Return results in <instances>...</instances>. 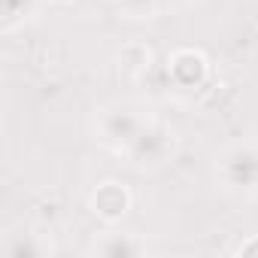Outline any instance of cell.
<instances>
[{"instance_id": "obj_5", "label": "cell", "mask_w": 258, "mask_h": 258, "mask_svg": "<svg viewBox=\"0 0 258 258\" xmlns=\"http://www.w3.org/2000/svg\"><path fill=\"white\" fill-rule=\"evenodd\" d=\"M170 76L179 82V85H185V88H191V85H198L204 76H207V58L201 55V52H191V49H182V52H176L173 58H170Z\"/></svg>"}, {"instance_id": "obj_2", "label": "cell", "mask_w": 258, "mask_h": 258, "mask_svg": "<svg viewBox=\"0 0 258 258\" xmlns=\"http://www.w3.org/2000/svg\"><path fill=\"white\" fill-rule=\"evenodd\" d=\"M173 146H176L173 131H167L161 124H143V131L134 137V143L127 146L124 155L137 167H158L173 155Z\"/></svg>"}, {"instance_id": "obj_6", "label": "cell", "mask_w": 258, "mask_h": 258, "mask_svg": "<svg viewBox=\"0 0 258 258\" xmlns=\"http://www.w3.org/2000/svg\"><path fill=\"white\" fill-rule=\"evenodd\" d=\"M115 4H118V10L127 13V19H152L161 10H167V7L173 10V7L185 4V0H115Z\"/></svg>"}, {"instance_id": "obj_7", "label": "cell", "mask_w": 258, "mask_h": 258, "mask_svg": "<svg viewBox=\"0 0 258 258\" xmlns=\"http://www.w3.org/2000/svg\"><path fill=\"white\" fill-rule=\"evenodd\" d=\"M118 61H121V67H124L127 73L140 76V73L149 70V64H152V52H149L143 43H127V46L118 52Z\"/></svg>"}, {"instance_id": "obj_8", "label": "cell", "mask_w": 258, "mask_h": 258, "mask_svg": "<svg viewBox=\"0 0 258 258\" xmlns=\"http://www.w3.org/2000/svg\"><path fill=\"white\" fill-rule=\"evenodd\" d=\"M94 252H100V255H140L143 252V243H137L131 234H124L121 240L112 234V240L103 243V246H94Z\"/></svg>"}, {"instance_id": "obj_1", "label": "cell", "mask_w": 258, "mask_h": 258, "mask_svg": "<svg viewBox=\"0 0 258 258\" xmlns=\"http://www.w3.org/2000/svg\"><path fill=\"white\" fill-rule=\"evenodd\" d=\"M228 191L252 195L258 191V146H231L216 164Z\"/></svg>"}, {"instance_id": "obj_11", "label": "cell", "mask_w": 258, "mask_h": 258, "mask_svg": "<svg viewBox=\"0 0 258 258\" xmlns=\"http://www.w3.org/2000/svg\"><path fill=\"white\" fill-rule=\"evenodd\" d=\"M49 4H55V7H67V4H73V0H49Z\"/></svg>"}, {"instance_id": "obj_3", "label": "cell", "mask_w": 258, "mask_h": 258, "mask_svg": "<svg viewBox=\"0 0 258 258\" xmlns=\"http://www.w3.org/2000/svg\"><path fill=\"white\" fill-rule=\"evenodd\" d=\"M143 124L146 121H140L131 109H109L100 118V140L115 146L118 152H127V146L134 143V137L143 131Z\"/></svg>"}, {"instance_id": "obj_10", "label": "cell", "mask_w": 258, "mask_h": 258, "mask_svg": "<svg viewBox=\"0 0 258 258\" xmlns=\"http://www.w3.org/2000/svg\"><path fill=\"white\" fill-rule=\"evenodd\" d=\"M255 252H258V237H252V240L237 246V255H255Z\"/></svg>"}, {"instance_id": "obj_4", "label": "cell", "mask_w": 258, "mask_h": 258, "mask_svg": "<svg viewBox=\"0 0 258 258\" xmlns=\"http://www.w3.org/2000/svg\"><path fill=\"white\" fill-rule=\"evenodd\" d=\"M91 210L103 222H118L127 210H131V191L118 182H100L97 191L91 195Z\"/></svg>"}, {"instance_id": "obj_9", "label": "cell", "mask_w": 258, "mask_h": 258, "mask_svg": "<svg viewBox=\"0 0 258 258\" xmlns=\"http://www.w3.org/2000/svg\"><path fill=\"white\" fill-rule=\"evenodd\" d=\"M34 10V0H4V28L13 31L16 19H28Z\"/></svg>"}]
</instances>
